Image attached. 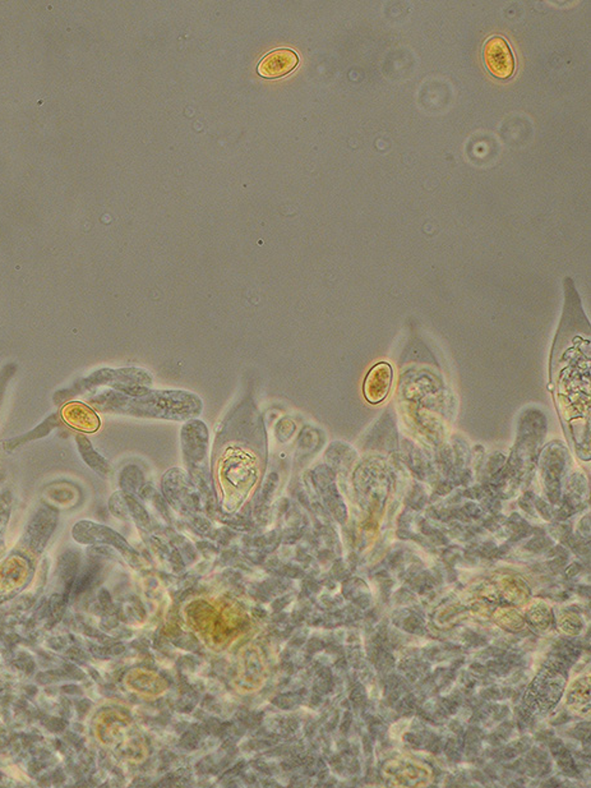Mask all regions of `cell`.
<instances>
[{
    "label": "cell",
    "instance_id": "cell-1",
    "mask_svg": "<svg viewBox=\"0 0 591 788\" xmlns=\"http://www.w3.org/2000/svg\"><path fill=\"white\" fill-rule=\"evenodd\" d=\"M105 410L174 422L196 419L203 410L202 399L186 390H151L140 386L118 394H106Z\"/></svg>",
    "mask_w": 591,
    "mask_h": 788
},
{
    "label": "cell",
    "instance_id": "cell-2",
    "mask_svg": "<svg viewBox=\"0 0 591 788\" xmlns=\"http://www.w3.org/2000/svg\"><path fill=\"white\" fill-rule=\"evenodd\" d=\"M180 442L184 464L190 476L201 480L210 477V436L205 422L199 419H190L184 423L180 432Z\"/></svg>",
    "mask_w": 591,
    "mask_h": 788
},
{
    "label": "cell",
    "instance_id": "cell-3",
    "mask_svg": "<svg viewBox=\"0 0 591 788\" xmlns=\"http://www.w3.org/2000/svg\"><path fill=\"white\" fill-rule=\"evenodd\" d=\"M483 59L489 73L498 79H508L515 73V57L506 38L490 36L484 44Z\"/></svg>",
    "mask_w": 591,
    "mask_h": 788
},
{
    "label": "cell",
    "instance_id": "cell-4",
    "mask_svg": "<svg viewBox=\"0 0 591 788\" xmlns=\"http://www.w3.org/2000/svg\"><path fill=\"white\" fill-rule=\"evenodd\" d=\"M298 64L299 57L294 50L277 49L262 58L257 66V73L267 79H276L291 73Z\"/></svg>",
    "mask_w": 591,
    "mask_h": 788
},
{
    "label": "cell",
    "instance_id": "cell-5",
    "mask_svg": "<svg viewBox=\"0 0 591 788\" xmlns=\"http://www.w3.org/2000/svg\"><path fill=\"white\" fill-rule=\"evenodd\" d=\"M391 378H392L391 367L387 366L386 363H379L373 367L372 371L366 375L364 384L366 400L373 404L382 402L390 390Z\"/></svg>",
    "mask_w": 591,
    "mask_h": 788
},
{
    "label": "cell",
    "instance_id": "cell-6",
    "mask_svg": "<svg viewBox=\"0 0 591 788\" xmlns=\"http://www.w3.org/2000/svg\"><path fill=\"white\" fill-rule=\"evenodd\" d=\"M27 576V567L23 561H14L10 560L8 563L0 567V588L3 587L4 591H16L18 587L23 585Z\"/></svg>",
    "mask_w": 591,
    "mask_h": 788
},
{
    "label": "cell",
    "instance_id": "cell-7",
    "mask_svg": "<svg viewBox=\"0 0 591 788\" xmlns=\"http://www.w3.org/2000/svg\"><path fill=\"white\" fill-rule=\"evenodd\" d=\"M79 447H81V451H82V455H84V459L86 460V463H87L92 469L96 470L97 473H100V474H103V476H106L108 471L110 470L109 464L106 463V460L101 458V456L91 447V443L87 441L86 439H79Z\"/></svg>",
    "mask_w": 591,
    "mask_h": 788
},
{
    "label": "cell",
    "instance_id": "cell-8",
    "mask_svg": "<svg viewBox=\"0 0 591 788\" xmlns=\"http://www.w3.org/2000/svg\"><path fill=\"white\" fill-rule=\"evenodd\" d=\"M418 626H420V619H418V617H409V619L405 621L404 629L406 630V631L414 632V630L416 629Z\"/></svg>",
    "mask_w": 591,
    "mask_h": 788
},
{
    "label": "cell",
    "instance_id": "cell-9",
    "mask_svg": "<svg viewBox=\"0 0 591 788\" xmlns=\"http://www.w3.org/2000/svg\"><path fill=\"white\" fill-rule=\"evenodd\" d=\"M580 570H581V566H580L579 563H573V565L566 570V575H567L568 578H573L575 575H577V574L580 573Z\"/></svg>",
    "mask_w": 591,
    "mask_h": 788
},
{
    "label": "cell",
    "instance_id": "cell-10",
    "mask_svg": "<svg viewBox=\"0 0 591 788\" xmlns=\"http://www.w3.org/2000/svg\"><path fill=\"white\" fill-rule=\"evenodd\" d=\"M496 709L498 711V712H494V718H496V719H502V718H505L507 714H508V708H507V706H497Z\"/></svg>",
    "mask_w": 591,
    "mask_h": 788
},
{
    "label": "cell",
    "instance_id": "cell-11",
    "mask_svg": "<svg viewBox=\"0 0 591 788\" xmlns=\"http://www.w3.org/2000/svg\"><path fill=\"white\" fill-rule=\"evenodd\" d=\"M549 746H551V749L553 751L554 755H557V754L563 749V743L561 740H554V741L552 740Z\"/></svg>",
    "mask_w": 591,
    "mask_h": 788
},
{
    "label": "cell",
    "instance_id": "cell-12",
    "mask_svg": "<svg viewBox=\"0 0 591 788\" xmlns=\"http://www.w3.org/2000/svg\"><path fill=\"white\" fill-rule=\"evenodd\" d=\"M405 740L407 742H410V743H415V745H420V742H422V739H419V737H418L416 735H414V733H407V735L405 736Z\"/></svg>",
    "mask_w": 591,
    "mask_h": 788
},
{
    "label": "cell",
    "instance_id": "cell-13",
    "mask_svg": "<svg viewBox=\"0 0 591 788\" xmlns=\"http://www.w3.org/2000/svg\"><path fill=\"white\" fill-rule=\"evenodd\" d=\"M516 749H512V748H507V749H505L503 752H502V755H503L505 759H512V758L516 756Z\"/></svg>",
    "mask_w": 591,
    "mask_h": 788
},
{
    "label": "cell",
    "instance_id": "cell-14",
    "mask_svg": "<svg viewBox=\"0 0 591 788\" xmlns=\"http://www.w3.org/2000/svg\"><path fill=\"white\" fill-rule=\"evenodd\" d=\"M489 654H492V656H494V657H501V656L505 654V652H503L502 649H499V648H490V649H489Z\"/></svg>",
    "mask_w": 591,
    "mask_h": 788
},
{
    "label": "cell",
    "instance_id": "cell-15",
    "mask_svg": "<svg viewBox=\"0 0 591 788\" xmlns=\"http://www.w3.org/2000/svg\"><path fill=\"white\" fill-rule=\"evenodd\" d=\"M450 728L452 731L456 732V733H461V732H462V727H461L460 723L457 722V721L451 722Z\"/></svg>",
    "mask_w": 591,
    "mask_h": 788
},
{
    "label": "cell",
    "instance_id": "cell-16",
    "mask_svg": "<svg viewBox=\"0 0 591 788\" xmlns=\"http://www.w3.org/2000/svg\"><path fill=\"white\" fill-rule=\"evenodd\" d=\"M543 786H544V787H558V786H559V782H558V779L552 778L549 779L548 782H545Z\"/></svg>",
    "mask_w": 591,
    "mask_h": 788
},
{
    "label": "cell",
    "instance_id": "cell-17",
    "mask_svg": "<svg viewBox=\"0 0 591 788\" xmlns=\"http://www.w3.org/2000/svg\"><path fill=\"white\" fill-rule=\"evenodd\" d=\"M470 668H471V669H475L478 674H483V675H486V674H487L486 668H484L483 666H480V665H478V663H474V665H471Z\"/></svg>",
    "mask_w": 591,
    "mask_h": 788
},
{
    "label": "cell",
    "instance_id": "cell-18",
    "mask_svg": "<svg viewBox=\"0 0 591 788\" xmlns=\"http://www.w3.org/2000/svg\"><path fill=\"white\" fill-rule=\"evenodd\" d=\"M473 778L475 779V780H478V782L486 783V777H484V774H483L481 772H474V773H473Z\"/></svg>",
    "mask_w": 591,
    "mask_h": 788
},
{
    "label": "cell",
    "instance_id": "cell-19",
    "mask_svg": "<svg viewBox=\"0 0 591 788\" xmlns=\"http://www.w3.org/2000/svg\"><path fill=\"white\" fill-rule=\"evenodd\" d=\"M579 593H580L581 595H583V597L589 598V597H590V588H588V587H581V588L579 589Z\"/></svg>",
    "mask_w": 591,
    "mask_h": 788
},
{
    "label": "cell",
    "instance_id": "cell-20",
    "mask_svg": "<svg viewBox=\"0 0 591 788\" xmlns=\"http://www.w3.org/2000/svg\"><path fill=\"white\" fill-rule=\"evenodd\" d=\"M567 719H568V717L564 714V715H561L558 719H555L553 723L554 724H561V723H566L564 721H567Z\"/></svg>",
    "mask_w": 591,
    "mask_h": 788
},
{
    "label": "cell",
    "instance_id": "cell-21",
    "mask_svg": "<svg viewBox=\"0 0 591 788\" xmlns=\"http://www.w3.org/2000/svg\"><path fill=\"white\" fill-rule=\"evenodd\" d=\"M461 666H462V659H456V661L452 663V669H457V668Z\"/></svg>",
    "mask_w": 591,
    "mask_h": 788
},
{
    "label": "cell",
    "instance_id": "cell-22",
    "mask_svg": "<svg viewBox=\"0 0 591 788\" xmlns=\"http://www.w3.org/2000/svg\"><path fill=\"white\" fill-rule=\"evenodd\" d=\"M512 695H514V690H511V689L503 690V696H512Z\"/></svg>",
    "mask_w": 591,
    "mask_h": 788
},
{
    "label": "cell",
    "instance_id": "cell-23",
    "mask_svg": "<svg viewBox=\"0 0 591 788\" xmlns=\"http://www.w3.org/2000/svg\"><path fill=\"white\" fill-rule=\"evenodd\" d=\"M399 537H400L401 539H407V538L410 537V534H409V533H405V532H399Z\"/></svg>",
    "mask_w": 591,
    "mask_h": 788
},
{
    "label": "cell",
    "instance_id": "cell-24",
    "mask_svg": "<svg viewBox=\"0 0 591 788\" xmlns=\"http://www.w3.org/2000/svg\"><path fill=\"white\" fill-rule=\"evenodd\" d=\"M364 745H366V752H370V750H372V746H370V743H369V741H368V740H366V743H364Z\"/></svg>",
    "mask_w": 591,
    "mask_h": 788
}]
</instances>
